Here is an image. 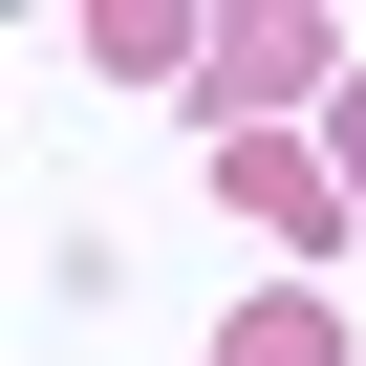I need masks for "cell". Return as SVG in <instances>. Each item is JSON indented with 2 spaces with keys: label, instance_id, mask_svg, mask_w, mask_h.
<instances>
[{
  "label": "cell",
  "instance_id": "6da1fadb",
  "mask_svg": "<svg viewBox=\"0 0 366 366\" xmlns=\"http://www.w3.org/2000/svg\"><path fill=\"white\" fill-rule=\"evenodd\" d=\"M216 194H237L259 237H345V216H366L345 151H302V129H216Z\"/></svg>",
  "mask_w": 366,
  "mask_h": 366
},
{
  "label": "cell",
  "instance_id": "7a4b0ae2",
  "mask_svg": "<svg viewBox=\"0 0 366 366\" xmlns=\"http://www.w3.org/2000/svg\"><path fill=\"white\" fill-rule=\"evenodd\" d=\"M323 65H345V44H323V22H216V65H194V86H216V108H237V129H280V108H302V86H323Z\"/></svg>",
  "mask_w": 366,
  "mask_h": 366
},
{
  "label": "cell",
  "instance_id": "3957f363",
  "mask_svg": "<svg viewBox=\"0 0 366 366\" xmlns=\"http://www.w3.org/2000/svg\"><path fill=\"white\" fill-rule=\"evenodd\" d=\"M216 366H345V323H323V302H302V280H259V302H237V323H216Z\"/></svg>",
  "mask_w": 366,
  "mask_h": 366
},
{
  "label": "cell",
  "instance_id": "277c9868",
  "mask_svg": "<svg viewBox=\"0 0 366 366\" xmlns=\"http://www.w3.org/2000/svg\"><path fill=\"white\" fill-rule=\"evenodd\" d=\"M323 151H345V194H366V86H345V129H323Z\"/></svg>",
  "mask_w": 366,
  "mask_h": 366
}]
</instances>
